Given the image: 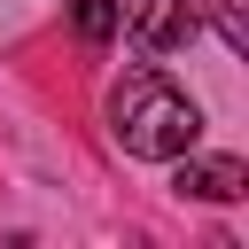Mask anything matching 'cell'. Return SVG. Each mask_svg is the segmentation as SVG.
I'll use <instances>...</instances> for the list:
<instances>
[{
	"label": "cell",
	"mask_w": 249,
	"mask_h": 249,
	"mask_svg": "<svg viewBox=\"0 0 249 249\" xmlns=\"http://www.w3.org/2000/svg\"><path fill=\"white\" fill-rule=\"evenodd\" d=\"M124 31H132V47L171 54V47L195 39V8L187 0H124Z\"/></svg>",
	"instance_id": "2"
},
{
	"label": "cell",
	"mask_w": 249,
	"mask_h": 249,
	"mask_svg": "<svg viewBox=\"0 0 249 249\" xmlns=\"http://www.w3.org/2000/svg\"><path fill=\"white\" fill-rule=\"evenodd\" d=\"M70 16H78V39L86 47H109L117 39V0H78Z\"/></svg>",
	"instance_id": "4"
},
{
	"label": "cell",
	"mask_w": 249,
	"mask_h": 249,
	"mask_svg": "<svg viewBox=\"0 0 249 249\" xmlns=\"http://www.w3.org/2000/svg\"><path fill=\"white\" fill-rule=\"evenodd\" d=\"M179 195H195V202H233V195H249V163H241V156H187V163H179Z\"/></svg>",
	"instance_id": "3"
},
{
	"label": "cell",
	"mask_w": 249,
	"mask_h": 249,
	"mask_svg": "<svg viewBox=\"0 0 249 249\" xmlns=\"http://www.w3.org/2000/svg\"><path fill=\"white\" fill-rule=\"evenodd\" d=\"M109 132H117L124 156H140V163H171V156H187V148L202 140V109H195L171 78L132 70V78L109 93Z\"/></svg>",
	"instance_id": "1"
}]
</instances>
